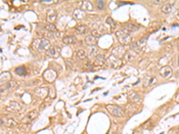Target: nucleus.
<instances>
[{
  "mask_svg": "<svg viewBox=\"0 0 179 134\" xmlns=\"http://www.w3.org/2000/svg\"><path fill=\"white\" fill-rule=\"evenodd\" d=\"M32 48L39 51H43V50L47 51L50 48V42L48 40L45 38L35 40L32 43Z\"/></svg>",
  "mask_w": 179,
  "mask_h": 134,
  "instance_id": "1",
  "label": "nucleus"
},
{
  "mask_svg": "<svg viewBox=\"0 0 179 134\" xmlns=\"http://www.w3.org/2000/svg\"><path fill=\"white\" fill-rule=\"evenodd\" d=\"M116 35L118 41L122 45H127L132 40L130 34L128 32H126L125 31H124V29H120V31H116Z\"/></svg>",
  "mask_w": 179,
  "mask_h": 134,
  "instance_id": "2",
  "label": "nucleus"
},
{
  "mask_svg": "<svg viewBox=\"0 0 179 134\" xmlns=\"http://www.w3.org/2000/svg\"><path fill=\"white\" fill-rule=\"evenodd\" d=\"M106 108L109 112V114H111L113 116H116V117L124 116V111L120 107L116 106V105H108Z\"/></svg>",
  "mask_w": 179,
  "mask_h": 134,
  "instance_id": "3",
  "label": "nucleus"
},
{
  "mask_svg": "<svg viewBox=\"0 0 179 134\" xmlns=\"http://www.w3.org/2000/svg\"><path fill=\"white\" fill-rule=\"evenodd\" d=\"M34 95L36 96H38L40 99L46 98L48 96V88L47 87H38L34 89Z\"/></svg>",
  "mask_w": 179,
  "mask_h": 134,
  "instance_id": "4",
  "label": "nucleus"
},
{
  "mask_svg": "<svg viewBox=\"0 0 179 134\" xmlns=\"http://www.w3.org/2000/svg\"><path fill=\"white\" fill-rule=\"evenodd\" d=\"M57 77V73L53 69H47L43 72V78L46 80L48 82H52L54 81Z\"/></svg>",
  "mask_w": 179,
  "mask_h": 134,
  "instance_id": "5",
  "label": "nucleus"
},
{
  "mask_svg": "<svg viewBox=\"0 0 179 134\" xmlns=\"http://www.w3.org/2000/svg\"><path fill=\"white\" fill-rule=\"evenodd\" d=\"M38 116V111L37 110H32L31 112H29V113L22 119V123H31L32 120H34V119Z\"/></svg>",
  "mask_w": 179,
  "mask_h": 134,
  "instance_id": "6",
  "label": "nucleus"
},
{
  "mask_svg": "<svg viewBox=\"0 0 179 134\" xmlns=\"http://www.w3.org/2000/svg\"><path fill=\"white\" fill-rule=\"evenodd\" d=\"M159 74H160V76L162 78L168 79V78L171 77V75H172V69H171L170 66L165 65V66H163L162 68L159 70Z\"/></svg>",
  "mask_w": 179,
  "mask_h": 134,
  "instance_id": "7",
  "label": "nucleus"
},
{
  "mask_svg": "<svg viewBox=\"0 0 179 134\" xmlns=\"http://www.w3.org/2000/svg\"><path fill=\"white\" fill-rule=\"evenodd\" d=\"M57 18V13L54 9H49L47 12V21L49 23L53 24V22L56 21Z\"/></svg>",
  "mask_w": 179,
  "mask_h": 134,
  "instance_id": "8",
  "label": "nucleus"
},
{
  "mask_svg": "<svg viewBox=\"0 0 179 134\" xmlns=\"http://www.w3.org/2000/svg\"><path fill=\"white\" fill-rule=\"evenodd\" d=\"M104 64H105V57H104L103 55L99 54L96 56V59L94 61V64H93L94 67L95 68H101V67L104 65Z\"/></svg>",
  "mask_w": 179,
  "mask_h": 134,
  "instance_id": "9",
  "label": "nucleus"
},
{
  "mask_svg": "<svg viewBox=\"0 0 179 134\" xmlns=\"http://www.w3.org/2000/svg\"><path fill=\"white\" fill-rule=\"evenodd\" d=\"M108 61H109L110 66H112V67H113V68H116V67L120 66L121 64H122L121 59L119 58V57H116V56H114V55H112V56L109 57Z\"/></svg>",
  "mask_w": 179,
  "mask_h": 134,
  "instance_id": "10",
  "label": "nucleus"
},
{
  "mask_svg": "<svg viewBox=\"0 0 179 134\" xmlns=\"http://www.w3.org/2000/svg\"><path fill=\"white\" fill-rule=\"evenodd\" d=\"M3 124L6 125L7 127H13V126L16 125V122L11 117L5 116L4 118H1V125Z\"/></svg>",
  "mask_w": 179,
  "mask_h": 134,
  "instance_id": "11",
  "label": "nucleus"
},
{
  "mask_svg": "<svg viewBox=\"0 0 179 134\" xmlns=\"http://www.w3.org/2000/svg\"><path fill=\"white\" fill-rule=\"evenodd\" d=\"M124 29L126 32H134V31H137L138 29H140L139 26H137L136 24L134 23H132V22H126L125 24H124Z\"/></svg>",
  "mask_w": 179,
  "mask_h": 134,
  "instance_id": "12",
  "label": "nucleus"
},
{
  "mask_svg": "<svg viewBox=\"0 0 179 134\" xmlns=\"http://www.w3.org/2000/svg\"><path fill=\"white\" fill-rule=\"evenodd\" d=\"M46 53L48 56H49L51 57L57 58L60 56V50H59V48L57 47H50V48L46 51Z\"/></svg>",
  "mask_w": 179,
  "mask_h": 134,
  "instance_id": "13",
  "label": "nucleus"
},
{
  "mask_svg": "<svg viewBox=\"0 0 179 134\" xmlns=\"http://www.w3.org/2000/svg\"><path fill=\"white\" fill-rule=\"evenodd\" d=\"M128 100L131 102V103H137V102H140L141 100V96L140 94H138L137 92H130L128 94Z\"/></svg>",
  "mask_w": 179,
  "mask_h": 134,
  "instance_id": "14",
  "label": "nucleus"
},
{
  "mask_svg": "<svg viewBox=\"0 0 179 134\" xmlns=\"http://www.w3.org/2000/svg\"><path fill=\"white\" fill-rule=\"evenodd\" d=\"M137 56H138V54L135 53V52H134V51H133V50H128V51H126V52H125V54H124V60H125L126 62H131V61H133V59L135 58Z\"/></svg>",
  "mask_w": 179,
  "mask_h": 134,
  "instance_id": "15",
  "label": "nucleus"
},
{
  "mask_svg": "<svg viewBox=\"0 0 179 134\" xmlns=\"http://www.w3.org/2000/svg\"><path fill=\"white\" fill-rule=\"evenodd\" d=\"M125 111H126V113L127 114L132 115V114L136 113V112L138 111V107L134 103H131V104H128V105H126Z\"/></svg>",
  "mask_w": 179,
  "mask_h": 134,
  "instance_id": "16",
  "label": "nucleus"
},
{
  "mask_svg": "<svg viewBox=\"0 0 179 134\" xmlns=\"http://www.w3.org/2000/svg\"><path fill=\"white\" fill-rule=\"evenodd\" d=\"M92 9H93V5L90 1H83L81 5V10H83V12H90L92 11Z\"/></svg>",
  "mask_w": 179,
  "mask_h": 134,
  "instance_id": "17",
  "label": "nucleus"
},
{
  "mask_svg": "<svg viewBox=\"0 0 179 134\" xmlns=\"http://www.w3.org/2000/svg\"><path fill=\"white\" fill-rule=\"evenodd\" d=\"M90 31V28L87 25H79L75 28V32L77 34H86Z\"/></svg>",
  "mask_w": 179,
  "mask_h": 134,
  "instance_id": "18",
  "label": "nucleus"
},
{
  "mask_svg": "<svg viewBox=\"0 0 179 134\" xmlns=\"http://www.w3.org/2000/svg\"><path fill=\"white\" fill-rule=\"evenodd\" d=\"M85 43L89 47L95 46V45L97 44V38H95V37L92 35H89V36L85 37Z\"/></svg>",
  "mask_w": 179,
  "mask_h": 134,
  "instance_id": "19",
  "label": "nucleus"
},
{
  "mask_svg": "<svg viewBox=\"0 0 179 134\" xmlns=\"http://www.w3.org/2000/svg\"><path fill=\"white\" fill-rule=\"evenodd\" d=\"M77 41V39L74 36H65L63 38V42L66 45H71Z\"/></svg>",
  "mask_w": 179,
  "mask_h": 134,
  "instance_id": "20",
  "label": "nucleus"
},
{
  "mask_svg": "<svg viewBox=\"0 0 179 134\" xmlns=\"http://www.w3.org/2000/svg\"><path fill=\"white\" fill-rule=\"evenodd\" d=\"M21 109H22L21 106L16 102H11L10 107H7V110H10L12 112H19L21 111Z\"/></svg>",
  "mask_w": 179,
  "mask_h": 134,
  "instance_id": "21",
  "label": "nucleus"
},
{
  "mask_svg": "<svg viewBox=\"0 0 179 134\" xmlns=\"http://www.w3.org/2000/svg\"><path fill=\"white\" fill-rule=\"evenodd\" d=\"M73 17L77 19V20H81L84 16V13H83V11L81 10V9H75L73 11Z\"/></svg>",
  "mask_w": 179,
  "mask_h": 134,
  "instance_id": "22",
  "label": "nucleus"
},
{
  "mask_svg": "<svg viewBox=\"0 0 179 134\" xmlns=\"http://www.w3.org/2000/svg\"><path fill=\"white\" fill-rule=\"evenodd\" d=\"M99 48L96 46H92V47H89V55L91 56H97L99 54Z\"/></svg>",
  "mask_w": 179,
  "mask_h": 134,
  "instance_id": "23",
  "label": "nucleus"
},
{
  "mask_svg": "<svg viewBox=\"0 0 179 134\" xmlns=\"http://www.w3.org/2000/svg\"><path fill=\"white\" fill-rule=\"evenodd\" d=\"M14 72H15L17 75H19V76H24V75H25V74H26V68L24 66H19V67H17V68L15 69Z\"/></svg>",
  "mask_w": 179,
  "mask_h": 134,
  "instance_id": "24",
  "label": "nucleus"
},
{
  "mask_svg": "<svg viewBox=\"0 0 179 134\" xmlns=\"http://www.w3.org/2000/svg\"><path fill=\"white\" fill-rule=\"evenodd\" d=\"M171 10H172V5L169 4V3H167V4H164L162 6H161V11L165 13H168Z\"/></svg>",
  "mask_w": 179,
  "mask_h": 134,
  "instance_id": "25",
  "label": "nucleus"
},
{
  "mask_svg": "<svg viewBox=\"0 0 179 134\" xmlns=\"http://www.w3.org/2000/svg\"><path fill=\"white\" fill-rule=\"evenodd\" d=\"M130 47H131V50L134 51L135 53H137L138 55L140 54L141 52V47L138 45V43H135V42H132L130 44Z\"/></svg>",
  "mask_w": 179,
  "mask_h": 134,
  "instance_id": "26",
  "label": "nucleus"
},
{
  "mask_svg": "<svg viewBox=\"0 0 179 134\" xmlns=\"http://www.w3.org/2000/svg\"><path fill=\"white\" fill-rule=\"evenodd\" d=\"M76 56H77V58H79V59H86L87 58V53H86V51H84V50H83V49H79L77 52H76Z\"/></svg>",
  "mask_w": 179,
  "mask_h": 134,
  "instance_id": "27",
  "label": "nucleus"
},
{
  "mask_svg": "<svg viewBox=\"0 0 179 134\" xmlns=\"http://www.w3.org/2000/svg\"><path fill=\"white\" fill-rule=\"evenodd\" d=\"M5 87H6V88H8V89H13V88L17 87V82H16V81L13 80H8L5 83Z\"/></svg>",
  "mask_w": 179,
  "mask_h": 134,
  "instance_id": "28",
  "label": "nucleus"
},
{
  "mask_svg": "<svg viewBox=\"0 0 179 134\" xmlns=\"http://www.w3.org/2000/svg\"><path fill=\"white\" fill-rule=\"evenodd\" d=\"M45 29H46V31L48 32H50V33H54L57 31V28L54 24H51V23H48V25H46V27H45Z\"/></svg>",
  "mask_w": 179,
  "mask_h": 134,
  "instance_id": "29",
  "label": "nucleus"
},
{
  "mask_svg": "<svg viewBox=\"0 0 179 134\" xmlns=\"http://www.w3.org/2000/svg\"><path fill=\"white\" fill-rule=\"evenodd\" d=\"M106 22H107V23H108V25H110L111 29H114V28H116V21L113 20V18H111V17H108L107 20H106Z\"/></svg>",
  "mask_w": 179,
  "mask_h": 134,
  "instance_id": "30",
  "label": "nucleus"
},
{
  "mask_svg": "<svg viewBox=\"0 0 179 134\" xmlns=\"http://www.w3.org/2000/svg\"><path fill=\"white\" fill-rule=\"evenodd\" d=\"M48 96H50L51 98H56V90L54 88H48Z\"/></svg>",
  "mask_w": 179,
  "mask_h": 134,
  "instance_id": "31",
  "label": "nucleus"
},
{
  "mask_svg": "<svg viewBox=\"0 0 179 134\" xmlns=\"http://www.w3.org/2000/svg\"><path fill=\"white\" fill-rule=\"evenodd\" d=\"M146 42H147V37H143V38L138 41V45L140 47H143L146 44Z\"/></svg>",
  "mask_w": 179,
  "mask_h": 134,
  "instance_id": "32",
  "label": "nucleus"
},
{
  "mask_svg": "<svg viewBox=\"0 0 179 134\" xmlns=\"http://www.w3.org/2000/svg\"><path fill=\"white\" fill-rule=\"evenodd\" d=\"M92 36H94L95 38L98 39L99 37H100V35H101V34L100 33V31H98V29H92Z\"/></svg>",
  "mask_w": 179,
  "mask_h": 134,
  "instance_id": "33",
  "label": "nucleus"
},
{
  "mask_svg": "<svg viewBox=\"0 0 179 134\" xmlns=\"http://www.w3.org/2000/svg\"><path fill=\"white\" fill-rule=\"evenodd\" d=\"M98 7H99V9H103L104 8V2L103 1H98Z\"/></svg>",
  "mask_w": 179,
  "mask_h": 134,
  "instance_id": "34",
  "label": "nucleus"
},
{
  "mask_svg": "<svg viewBox=\"0 0 179 134\" xmlns=\"http://www.w3.org/2000/svg\"><path fill=\"white\" fill-rule=\"evenodd\" d=\"M65 63H66L67 64L69 65V67H70V68H73V62H71L70 60H68V61H67L66 59H65Z\"/></svg>",
  "mask_w": 179,
  "mask_h": 134,
  "instance_id": "35",
  "label": "nucleus"
},
{
  "mask_svg": "<svg viewBox=\"0 0 179 134\" xmlns=\"http://www.w3.org/2000/svg\"><path fill=\"white\" fill-rule=\"evenodd\" d=\"M175 99H176V101L177 102V103H179V93L176 96V98H175Z\"/></svg>",
  "mask_w": 179,
  "mask_h": 134,
  "instance_id": "36",
  "label": "nucleus"
},
{
  "mask_svg": "<svg viewBox=\"0 0 179 134\" xmlns=\"http://www.w3.org/2000/svg\"><path fill=\"white\" fill-rule=\"evenodd\" d=\"M154 3L155 4H160V3H162V1H160V0H155Z\"/></svg>",
  "mask_w": 179,
  "mask_h": 134,
  "instance_id": "37",
  "label": "nucleus"
},
{
  "mask_svg": "<svg viewBox=\"0 0 179 134\" xmlns=\"http://www.w3.org/2000/svg\"><path fill=\"white\" fill-rule=\"evenodd\" d=\"M177 48H178V49H179V41L177 42Z\"/></svg>",
  "mask_w": 179,
  "mask_h": 134,
  "instance_id": "38",
  "label": "nucleus"
},
{
  "mask_svg": "<svg viewBox=\"0 0 179 134\" xmlns=\"http://www.w3.org/2000/svg\"><path fill=\"white\" fill-rule=\"evenodd\" d=\"M177 133H178V134H179V127H178V128H177Z\"/></svg>",
  "mask_w": 179,
  "mask_h": 134,
  "instance_id": "39",
  "label": "nucleus"
},
{
  "mask_svg": "<svg viewBox=\"0 0 179 134\" xmlns=\"http://www.w3.org/2000/svg\"><path fill=\"white\" fill-rule=\"evenodd\" d=\"M84 134H85V133H84Z\"/></svg>",
  "mask_w": 179,
  "mask_h": 134,
  "instance_id": "40",
  "label": "nucleus"
}]
</instances>
